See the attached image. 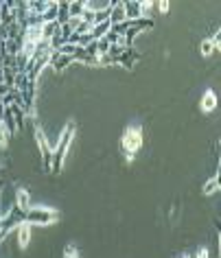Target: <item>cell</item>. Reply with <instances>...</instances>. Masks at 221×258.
<instances>
[{
  "label": "cell",
  "instance_id": "6",
  "mask_svg": "<svg viewBox=\"0 0 221 258\" xmlns=\"http://www.w3.org/2000/svg\"><path fill=\"white\" fill-rule=\"evenodd\" d=\"M199 109L204 114H210L217 109V94L212 92V90H206L204 94H201V101H199Z\"/></svg>",
  "mask_w": 221,
  "mask_h": 258
},
{
  "label": "cell",
  "instance_id": "2",
  "mask_svg": "<svg viewBox=\"0 0 221 258\" xmlns=\"http://www.w3.org/2000/svg\"><path fill=\"white\" fill-rule=\"evenodd\" d=\"M142 147V127L140 125H129L121 136V149L125 153L127 162H132L134 156L140 151Z\"/></svg>",
  "mask_w": 221,
  "mask_h": 258
},
{
  "label": "cell",
  "instance_id": "1",
  "mask_svg": "<svg viewBox=\"0 0 221 258\" xmlns=\"http://www.w3.org/2000/svg\"><path fill=\"white\" fill-rule=\"evenodd\" d=\"M75 129H77L75 120H70L68 125L64 127L60 143H57V147L53 149V162H50V171H53V173L62 171L64 160H66V151H68V147H70V143H73V138H75Z\"/></svg>",
  "mask_w": 221,
  "mask_h": 258
},
{
  "label": "cell",
  "instance_id": "9",
  "mask_svg": "<svg viewBox=\"0 0 221 258\" xmlns=\"http://www.w3.org/2000/svg\"><path fill=\"white\" fill-rule=\"evenodd\" d=\"M217 190H219V173L212 179H208L204 184V188H201V192H204V195H214Z\"/></svg>",
  "mask_w": 221,
  "mask_h": 258
},
{
  "label": "cell",
  "instance_id": "12",
  "mask_svg": "<svg viewBox=\"0 0 221 258\" xmlns=\"http://www.w3.org/2000/svg\"><path fill=\"white\" fill-rule=\"evenodd\" d=\"M158 7H160V14H167V11H169V3H167V0H162Z\"/></svg>",
  "mask_w": 221,
  "mask_h": 258
},
{
  "label": "cell",
  "instance_id": "5",
  "mask_svg": "<svg viewBox=\"0 0 221 258\" xmlns=\"http://www.w3.org/2000/svg\"><path fill=\"white\" fill-rule=\"evenodd\" d=\"M16 210L20 212V215H27L31 210V195L27 188H18L16 190Z\"/></svg>",
  "mask_w": 221,
  "mask_h": 258
},
{
  "label": "cell",
  "instance_id": "10",
  "mask_svg": "<svg viewBox=\"0 0 221 258\" xmlns=\"http://www.w3.org/2000/svg\"><path fill=\"white\" fill-rule=\"evenodd\" d=\"M9 136H11V134L7 132V127H5L3 122H0V149H5V147H7Z\"/></svg>",
  "mask_w": 221,
  "mask_h": 258
},
{
  "label": "cell",
  "instance_id": "7",
  "mask_svg": "<svg viewBox=\"0 0 221 258\" xmlns=\"http://www.w3.org/2000/svg\"><path fill=\"white\" fill-rule=\"evenodd\" d=\"M31 243V223L22 221L18 223V245H20V249H27Z\"/></svg>",
  "mask_w": 221,
  "mask_h": 258
},
{
  "label": "cell",
  "instance_id": "8",
  "mask_svg": "<svg viewBox=\"0 0 221 258\" xmlns=\"http://www.w3.org/2000/svg\"><path fill=\"white\" fill-rule=\"evenodd\" d=\"M217 46H214V42L212 40H208V37H206V40H201V44H199V53L201 55H204V57H210L212 53H217Z\"/></svg>",
  "mask_w": 221,
  "mask_h": 258
},
{
  "label": "cell",
  "instance_id": "4",
  "mask_svg": "<svg viewBox=\"0 0 221 258\" xmlns=\"http://www.w3.org/2000/svg\"><path fill=\"white\" fill-rule=\"evenodd\" d=\"M35 140H37V147H40V153H42L44 169L50 171V162H53V149H50V147H48V143H46V136H44L42 127H35Z\"/></svg>",
  "mask_w": 221,
  "mask_h": 258
},
{
  "label": "cell",
  "instance_id": "3",
  "mask_svg": "<svg viewBox=\"0 0 221 258\" xmlns=\"http://www.w3.org/2000/svg\"><path fill=\"white\" fill-rule=\"evenodd\" d=\"M62 219V212L55 208H46V206H35L24 215V221L31 225H55Z\"/></svg>",
  "mask_w": 221,
  "mask_h": 258
},
{
  "label": "cell",
  "instance_id": "11",
  "mask_svg": "<svg viewBox=\"0 0 221 258\" xmlns=\"http://www.w3.org/2000/svg\"><path fill=\"white\" fill-rule=\"evenodd\" d=\"M64 258H79V249H77V245H68V247L64 249Z\"/></svg>",
  "mask_w": 221,
  "mask_h": 258
}]
</instances>
